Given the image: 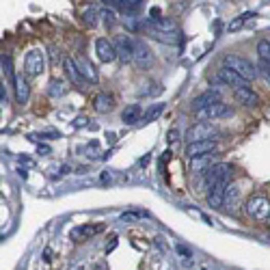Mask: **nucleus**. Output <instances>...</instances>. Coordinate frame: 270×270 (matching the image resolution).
<instances>
[{
	"mask_svg": "<svg viewBox=\"0 0 270 270\" xmlns=\"http://www.w3.org/2000/svg\"><path fill=\"white\" fill-rule=\"evenodd\" d=\"M74 61H76V65H78V69H80V74L85 76L89 82H98V69L93 67L85 56H78V59H74Z\"/></svg>",
	"mask_w": 270,
	"mask_h": 270,
	"instance_id": "5701e85b",
	"label": "nucleus"
},
{
	"mask_svg": "<svg viewBox=\"0 0 270 270\" xmlns=\"http://www.w3.org/2000/svg\"><path fill=\"white\" fill-rule=\"evenodd\" d=\"M212 164H214V153H205V156H197V158L190 160V169H192V173L201 175L210 169Z\"/></svg>",
	"mask_w": 270,
	"mask_h": 270,
	"instance_id": "a211bd4d",
	"label": "nucleus"
},
{
	"mask_svg": "<svg viewBox=\"0 0 270 270\" xmlns=\"http://www.w3.org/2000/svg\"><path fill=\"white\" fill-rule=\"evenodd\" d=\"M98 232H102V227L100 225H95V227H91V225H80V227H76V229H71V240H76V242H82V240H87V238H91V236H95Z\"/></svg>",
	"mask_w": 270,
	"mask_h": 270,
	"instance_id": "412c9836",
	"label": "nucleus"
},
{
	"mask_svg": "<svg viewBox=\"0 0 270 270\" xmlns=\"http://www.w3.org/2000/svg\"><path fill=\"white\" fill-rule=\"evenodd\" d=\"M132 63L143 67V69L153 63V54H151L149 46L145 44V41H141V39H134V59H132Z\"/></svg>",
	"mask_w": 270,
	"mask_h": 270,
	"instance_id": "6e6552de",
	"label": "nucleus"
},
{
	"mask_svg": "<svg viewBox=\"0 0 270 270\" xmlns=\"http://www.w3.org/2000/svg\"><path fill=\"white\" fill-rule=\"evenodd\" d=\"M13 89H15V100L20 104H26L28 98H30V87H28V82L24 76H15V82H13Z\"/></svg>",
	"mask_w": 270,
	"mask_h": 270,
	"instance_id": "aec40b11",
	"label": "nucleus"
},
{
	"mask_svg": "<svg viewBox=\"0 0 270 270\" xmlns=\"http://www.w3.org/2000/svg\"><path fill=\"white\" fill-rule=\"evenodd\" d=\"M268 221H270V216H268Z\"/></svg>",
	"mask_w": 270,
	"mask_h": 270,
	"instance_id": "58836bf2",
	"label": "nucleus"
},
{
	"mask_svg": "<svg viewBox=\"0 0 270 270\" xmlns=\"http://www.w3.org/2000/svg\"><path fill=\"white\" fill-rule=\"evenodd\" d=\"M115 48H117V56L123 61V63H132V59H134V37L119 35L115 39Z\"/></svg>",
	"mask_w": 270,
	"mask_h": 270,
	"instance_id": "9b49d317",
	"label": "nucleus"
},
{
	"mask_svg": "<svg viewBox=\"0 0 270 270\" xmlns=\"http://www.w3.org/2000/svg\"><path fill=\"white\" fill-rule=\"evenodd\" d=\"M41 153H50V147H48V145H39V147H37Z\"/></svg>",
	"mask_w": 270,
	"mask_h": 270,
	"instance_id": "e433bc0d",
	"label": "nucleus"
},
{
	"mask_svg": "<svg viewBox=\"0 0 270 270\" xmlns=\"http://www.w3.org/2000/svg\"><path fill=\"white\" fill-rule=\"evenodd\" d=\"M65 93H67V85L63 80H52L48 85V95L50 98H61V95H65Z\"/></svg>",
	"mask_w": 270,
	"mask_h": 270,
	"instance_id": "bb28decb",
	"label": "nucleus"
},
{
	"mask_svg": "<svg viewBox=\"0 0 270 270\" xmlns=\"http://www.w3.org/2000/svg\"><path fill=\"white\" fill-rule=\"evenodd\" d=\"M141 30L145 35H149L151 39H156V41H162V44H169V46H180L182 44V33L178 30V33H162V30H156V28H151L149 24H141Z\"/></svg>",
	"mask_w": 270,
	"mask_h": 270,
	"instance_id": "0eeeda50",
	"label": "nucleus"
},
{
	"mask_svg": "<svg viewBox=\"0 0 270 270\" xmlns=\"http://www.w3.org/2000/svg\"><path fill=\"white\" fill-rule=\"evenodd\" d=\"M257 69H259V74L264 76V80L268 82V87H270V61H264V59H259V63H257Z\"/></svg>",
	"mask_w": 270,
	"mask_h": 270,
	"instance_id": "7c9ffc66",
	"label": "nucleus"
},
{
	"mask_svg": "<svg viewBox=\"0 0 270 270\" xmlns=\"http://www.w3.org/2000/svg\"><path fill=\"white\" fill-rule=\"evenodd\" d=\"M234 95L236 100L242 104V106H257L259 104V95L251 89V87H244V89H234Z\"/></svg>",
	"mask_w": 270,
	"mask_h": 270,
	"instance_id": "f3484780",
	"label": "nucleus"
},
{
	"mask_svg": "<svg viewBox=\"0 0 270 270\" xmlns=\"http://www.w3.org/2000/svg\"><path fill=\"white\" fill-rule=\"evenodd\" d=\"M229 178H232V167H229V164H227V162H214L205 173H201V180L197 182V186H199V188L205 186V188L210 190L214 184L229 182Z\"/></svg>",
	"mask_w": 270,
	"mask_h": 270,
	"instance_id": "f257e3e1",
	"label": "nucleus"
},
{
	"mask_svg": "<svg viewBox=\"0 0 270 270\" xmlns=\"http://www.w3.org/2000/svg\"><path fill=\"white\" fill-rule=\"evenodd\" d=\"M3 71L7 74V78H9V85H13L17 74L13 71V63H11V56H9V54H3Z\"/></svg>",
	"mask_w": 270,
	"mask_h": 270,
	"instance_id": "cd10ccee",
	"label": "nucleus"
},
{
	"mask_svg": "<svg viewBox=\"0 0 270 270\" xmlns=\"http://www.w3.org/2000/svg\"><path fill=\"white\" fill-rule=\"evenodd\" d=\"M102 17H104V22H106V26H112L115 24V11L112 9H102Z\"/></svg>",
	"mask_w": 270,
	"mask_h": 270,
	"instance_id": "2f4dec72",
	"label": "nucleus"
},
{
	"mask_svg": "<svg viewBox=\"0 0 270 270\" xmlns=\"http://www.w3.org/2000/svg\"><path fill=\"white\" fill-rule=\"evenodd\" d=\"M246 212L251 214L253 219L264 221V219L270 216V203H268V199L264 195H255V197H251V199L246 201Z\"/></svg>",
	"mask_w": 270,
	"mask_h": 270,
	"instance_id": "39448f33",
	"label": "nucleus"
},
{
	"mask_svg": "<svg viewBox=\"0 0 270 270\" xmlns=\"http://www.w3.org/2000/svg\"><path fill=\"white\" fill-rule=\"evenodd\" d=\"M219 78L225 82L227 87H234V89H244V87H251V85H248L251 80H246L244 76L238 74V71H234V69H229V67H225V65L219 69Z\"/></svg>",
	"mask_w": 270,
	"mask_h": 270,
	"instance_id": "9d476101",
	"label": "nucleus"
},
{
	"mask_svg": "<svg viewBox=\"0 0 270 270\" xmlns=\"http://www.w3.org/2000/svg\"><path fill=\"white\" fill-rule=\"evenodd\" d=\"M85 126H87V117L85 115H80V117L74 119V128H85Z\"/></svg>",
	"mask_w": 270,
	"mask_h": 270,
	"instance_id": "72a5a7b5",
	"label": "nucleus"
},
{
	"mask_svg": "<svg viewBox=\"0 0 270 270\" xmlns=\"http://www.w3.org/2000/svg\"><path fill=\"white\" fill-rule=\"evenodd\" d=\"M216 149V141L210 139V141H195V143H188L186 147V158L192 160L197 156H205V153H214Z\"/></svg>",
	"mask_w": 270,
	"mask_h": 270,
	"instance_id": "f8f14e48",
	"label": "nucleus"
},
{
	"mask_svg": "<svg viewBox=\"0 0 270 270\" xmlns=\"http://www.w3.org/2000/svg\"><path fill=\"white\" fill-rule=\"evenodd\" d=\"M214 102H221L219 89H210V91L201 93V95H197V98L192 100V104H190V108H192L195 112H199V110H203L205 106H210V104H214Z\"/></svg>",
	"mask_w": 270,
	"mask_h": 270,
	"instance_id": "4468645a",
	"label": "nucleus"
},
{
	"mask_svg": "<svg viewBox=\"0 0 270 270\" xmlns=\"http://www.w3.org/2000/svg\"><path fill=\"white\" fill-rule=\"evenodd\" d=\"M98 17H102V9H98V7L87 9V11H85V24L95 26L98 24Z\"/></svg>",
	"mask_w": 270,
	"mask_h": 270,
	"instance_id": "c85d7f7f",
	"label": "nucleus"
},
{
	"mask_svg": "<svg viewBox=\"0 0 270 270\" xmlns=\"http://www.w3.org/2000/svg\"><path fill=\"white\" fill-rule=\"evenodd\" d=\"M63 67H65L67 78H69L71 82H74V87H78V89H87L89 80L80 74V69H78V65H76V61H74V59H65V61H63Z\"/></svg>",
	"mask_w": 270,
	"mask_h": 270,
	"instance_id": "ddd939ff",
	"label": "nucleus"
},
{
	"mask_svg": "<svg viewBox=\"0 0 270 270\" xmlns=\"http://www.w3.org/2000/svg\"><path fill=\"white\" fill-rule=\"evenodd\" d=\"M223 65L234 69V71H238V74L244 76L246 80H255L257 78V67L248 59L236 56V54H227V56H223Z\"/></svg>",
	"mask_w": 270,
	"mask_h": 270,
	"instance_id": "f03ea898",
	"label": "nucleus"
},
{
	"mask_svg": "<svg viewBox=\"0 0 270 270\" xmlns=\"http://www.w3.org/2000/svg\"><path fill=\"white\" fill-rule=\"evenodd\" d=\"M240 197H242L240 184H229V186H227V192H225V205L236 207L238 201H240Z\"/></svg>",
	"mask_w": 270,
	"mask_h": 270,
	"instance_id": "393cba45",
	"label": "nucleus"
},
{
	"mask_svg": "<svg viewBox=\"0 0 270 270\" xmlns=\"http://www.w3.org/2000/svg\"><path fill=\"white\" fill-rule=\"evenodd\" d=\"M225 192H227V182H219L214 184L210 192H207V205L214 207V210H219V207L225 205Z\"/></svg>",
	"mask_w": 270,
	"mask_h": 270,
	"instance_id": "2eb2a0df",
	"label": "nucleus"
},
{
	"mask_svg": "<svg viewBox=\"0 0 270 270\" xmlns=\"http://www.w3.org/2000/svg\"><path fill=\"white\" fill-rule=\"evenodd\" d=\"M257 54H259V59L270 61V41L268 39H262L257 44Z\"/></svg>",
	"mask_w": 270,
	"mask_h": 270,
	"instance_id": "c756f323",
	"label": "nucleus"
},
{
	"mask_svg": "<svg viewBox=\"0 0 270 270\" xmlns=\"http://www.w3.org/2000/svg\"><path fill=\"white\" fill-rule=\"evenodd\" d=\"M24 71L28 76H41L44 74L46 71V52L39 50V48L28 50L26 61H24Z\"/></svg>",
	"mask_w": 270,
	"mask_h": 270,
	"instance_id": "7ed1b4c3",
	"label": "nucleus"
},
{
	"mask_svg": "<svg viewBox=\"0 0 270 270\" xmlns=\"http://www.w3.org/2000/svg\"><path fill=\"white\" fill-rule=\"evenodd\" d=\"M93 108H95L98 112H110L112 108H115V100H112V95H108V93H100V95H95V100H93Z\"/></svg>",
	"mask_w": 270,
	"mask_h": 270,
	"instance_id": "4be33fe9",
	"label": "nucleus"
},
{
	"mask_svg": "<svg viewBox=\"0 0 270 270\" xmlns=\"http://www.w3.org/2000/svg\"><path fill=\"white\" fill-rule=\"evenodd\" d=\"M216 134V126L214 123H207V121H199L195 123L192 128H188L186 132V143H195V141H210Z\"/></svg>",
	"mask_w": 270,
	"mask_h": 270,
	"instance_id": "20e7f679",
	"label": "nucleus"
},
{
	"mask_svg": "<svg viewBox=\"0 0 270 270\" xmlns=\"http://www.w3.org/2000/svg\"><path fill=\"white\" fill-rule=\"evenodd\" d=\"M251 17H255V13H253V11H248V13H240L238 17H234L229 24H227V30H229V33H238V30H240V28H242V26H244Z\"/></svg>",
	"mask_w": 270,
	"mask_h": 270,
	"instance_id": "a878e982",
	"label": "nucleus"
},
{
	"mask_svg": "<svg viewBox=\"0 0 270 270\" xmlns=\"http://www.w3.org/2000/svg\"><path fill=\"white\" fill-rule=\"evenodd\" d=\"M164 108H167V104H149L147 108H145V112H143V119H141V123H151V121H156L158 119L162 112H164Z\"/></svg>",
	"mask_w": 270,
	"mask_h": 270,
	"instance_id": "b1692460",
	"label": "nucleus"
},
{
	"mask_svg": "<svg viewBox=\"0 0 270 270\" xmlns=\"http://www.w3.org/2000/svg\"><path fill=\"white\" fill-rule=\"evenodd\" d=\"M50 52H52V63H59V61H61V52H59V48H50Z\"/></svg>",
	"mask_w": 270,
	"mask_h": 270,
	"instance_id": "f704fd0d",
	"label": "nucleus"
},
{
	"mask_svg": "<svg viewBox=\"0 0 270 270\" xmlns=\"http://www.w3.org/2000/svg\"><path fill=\"white\" fill-rule=\"evenodd\" d=\"M0 87H3V89H0V102H3V104H7V91H5V82H3V85H0Z\"/></svg>",
	"mask_w": 270,
	"mask_h": 270,
	"instance_id": "c9c22d12",
	"label": "nucleus"
},
{
	"mask_svg": "<svg viewBox=\"0 0 270 270\" xmlns=\"http://www.w3.org/2000/svg\"><path fill=\"white\" fill-rule=\"evenodd\" d=\"M95 52H98V59L102 61V63H110V61L117 59L115 41H108L106 37L95 39Z\"/></svg>",
	"mask_w": 270,
	"mask_h": 270,
	"instance_id": "1a4fd4ad",
	"label": "nucleus"
},
{
	"mask_svg": "<svg viewBox=\"0 0 270 270\" xmlns=\"http://www.w3.org/2000/svg\"><path fill=\"white\" fill-rule=\"evenodd\" d=\"M232 112L234 110L221 100V102H214V104H210V106H205L203 110L197 112V115H199L201 119H207V121H216V119H223V117H232Z\"/></svg>",
	"mask_w": 270,
	"mask_h": 270,
	"instance_id": "423d86ee",
	"label": "nucleus"
},
{
	"mask_svg": "<svg viewBox=\"0 0 270 270\" xmlns=\"http://www.w3.org/2000/svg\"><path fill=\"white\" fill-rule=\"evenodd\" d=\"M167 141H169V143H173V141H175V130H171V132H169V139H167Z\"/></svg>",
	"mask_w": 270,
	"mask_h": 270,
	"instance_id": "4c0bfd02",
	"label": "nucleus"
},
{
	"mask_svg": "<svg viewBox=\"0 0 270 270\" xmlns=\"http://www.w3.org/2000/svg\"><path fill=\"white\" fill-rule=\"evenodd\" d=\"M145 24H149L156 30H162V33H178V30H180L178 24H175L173 20H169V17H151Z\"/></svg>",
	"mask_w": 270,
	"mask_h": 270,
	"instance_id": "6ab92c4d",
	"label": "nucleus"
},
{
	"mask_svg": "<svg viewBox=\"0 0 270 270\" xmlns=\"http://www.w3.org/2000/svg\"><path fill=\"white\" fill-rule=\"evenodd\" d=\"M143 106L141 104H130V106L123 108L121 112V121H123V126H137V123H141L143 119Z\"/></svg>",
	"mask_w": 270,
	"mask_h": 270,
	"instance_id": "dca6fc26",
	"label": "nucleus"
},
{
	"mask_svg": "<svg viewBox=\"0 0 270 270\" xmlns=\"http://www.w3.org/2000/svg\"><path fill=\"white\" fill-rule=\"evenodd\" d=\"M106 3H121L123 7H137L143 3V0H106Z\"/></svg>",
	"mask_w": 270,
	"mask_h": 270,
	"instance_id": "473e14b6",
	"label": "nucleus"
}]
</instances>
